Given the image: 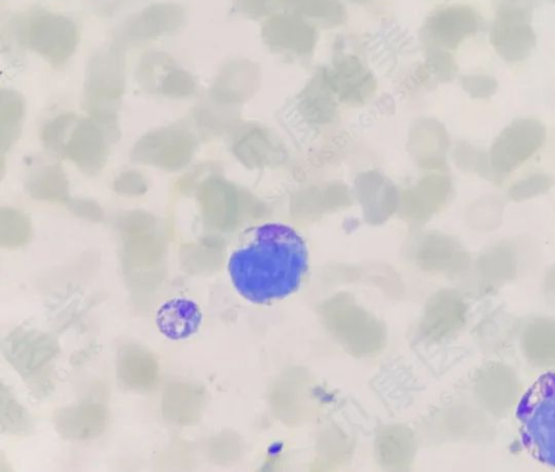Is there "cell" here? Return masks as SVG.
I'll list each match as a JSON object with an SVG mask.
<instances>
[{"mask_svg": "<svg viewBox=\"0 0 555 472\" xmlns=\"http://www.w3.org/2000/svg\"><path fill=\"white\" fill-rule=\"evenodd\" d=\"M14 27L15 35L24 43L53 58L69 54L80 36L77 24L70 17L42 9L23 14Z\"/></svg>", "mask_w": 555, "mask_h": 472, "instance_id": "3", "label": "cell"}, {"mask_svg": "<svg viewBox=\"0 0 555 472\" xmlns=\"http://www.w3.org/2000/svg\"><path fill=\"white\" fill-rule=\"evenodd\" d=\"M288 13L318 20L330 26L341 25L346 21L345 7L339 0H279Z\"/></svg>", "mask_w": 555, "mask_h": 472, "instance_id": "10", "label": "cell"}, {"mask_svg": "<svg viewBox=\"0 0 555 472\" xmlns=\"http://www.w3.org/2000/svg\"><path fill=\"white\" fill-rule=\"evenodd\" d=\"M553 2H555V0H552Z\"/></svg>", "mask_w": 555, "mask_h": 472, "instance_id": "15", "label": "cell"}, {"mask_svg": "<svg viewBox=\"0 0 555 472\" xmlns=\"http://www.w3.org/2000/svg\"><path fill=\"white\" fill-rule=\"evenodd\" d=\"M308 270V250L291 226L268 222L254 228L228 260L235 291L254 304H269L295 293Z\"/></svg>", "mask_w": 555, "mask_h": 472, "instance_id": "1", "label": "cell"}, {"mask_svg": "<svg viewBox=\"0 0 555 472\" xmlns=\"http://www.w3.org/2000/svg\"><path fill=\"white\" fill-rule=\"evenodd\" d=\"M464 89L475 99H487L495 93L499 84L486 74L469 75L463 79Z\"/></svg>", "mask_w": 555, "mask_h": 472, "instance_id": "12", "label": "cell"}, {"mask_svg": "<svg viewBox=\"0 0 555 472\" xmlns=\"http://www.w3.org/2000/svg\"><path fill=\"white\" fill-rule=\"evenodd\" d=\"M490 41L505 61L517 63L526 60L537 42L527 10L513 1L503 2L495 13Z\"/></svg>", "mask_w": 555, "mask_h": 472, "instance_id": "5", "label": "cell"}, {"mask_svg": "<svg viewBox=\"0 0 555 472\" xmlns=\"http://www.w3.org/2000/svg\"><path fill=\"white\" fill-rule=\"evenodd\" d=\"M261 36L270 46L307 51L314 46L317 30L304 17L285 13L268 18L262 24Z\"/></svg>", "mask_w": 555, "mask_h": 472, "instance_id": "9", "label": "cell"}, {"mask_svg": "<svg viewBox=\"0 0 555 472\" xmlns=\"http://www.w3.org/2000/svg\"><path fill=\"white\" fill-rule=\"evenodd\" d=\"M481 26L479 14L465 4L441 8L429 15L421 36L430 43L450 49L475 35Z\"/></svg>", "mask_w": 555, "mask_h": 472, "instance_id": "6", "label": "cell"}, {"mask_svg": "<svg viewBox=\"0 0 555 472\" xmlns=\"http://www.w3.org/2000/svg\"><path fill=\"white\" fill-rule=\"evenodd\" d=\"M545 139L546 129L538 119L512 122L496 136L489 152L494 177L514 171L542 148Z\"/></svg>", "mask_w": 555, "mask_h": 472, "instance_id": "4", "label": "cell"}, {"mask_svg": "<svg viewBox=\"0 0 555 472\" xmlns=\"http://www.w3.org/2000/svg\"><path fill=\"white\" fill-rule=\"evenodd\" d=\"M553 184V179L543 173L531 174L515 182L507 192L509 200L522 202L545 193Z\"/></svg>", "mask_w": 555, "mask_h": 472, "instance_id": "11", "label": "cell"}, {"mask_svg": "<svg viewBox=\"0 0 555 472\" xmlns=\"http://www.w3.org/2000/svg\"><path fill=\"white\" fill-rule=\"evenodd\" d=\"M185 21L184 8L175 2L152 3L131 15L122 26L121 36L150 40L178 31Z\"/></svg>", "mask_w": 555, "mask_h": 472, "instance_id": "7", "label": "cell"}, {"mask_svg": "<svg viewBox=\"0 0 555 472\" xmlns=\"http://www.w3.org/2000/svg\"><path fill=\"white\" fill-rule=\"evenodd\" d=\"M268 0H233L235 9L246 17L259 18L269 12Z\"/></svg>", "mask_w": 555, "mask_h": 472, "instance_id": "13", "label": "cell"}, {"mask_svg": "<svg viewBox=\"0 0 555 472\" xmlns=\"http://www.w3.org/2000/svg\"><path fill=\"white\" fill-rule=\"evenodd\" d=\"M516 418L527 451L555 467V372L543 373L525 392Z\"/></svg>", "mask_w": 555, "mask_h": 472, "instance_id": "2", "label": "cell"}, {"mask_svg": "<svg viewBox=\"0 0 555 472\" xmlns=\"http://www.w3.org/2000/svg\"><path fill=\"white\" fill-rule=\"evenodd\" d=\"M199 305L188 297H172L163 302L155 312L159 333L170 341H183L196 334L203 323Z\"/></svg>", "mask_w": 555, "mask_h": 472, "instance_id": "8", "label": "cell"}, {"mask_svg": "<svg viewBox=\"0 0 555 472\" xmlns=\"http://www.w3.org/2000/svg\"><path fill=\"white\" fill-rule=\"evenodd\" d=\"M351 1H353V2H358V3H361V2H365V1H367V0H351Z\"/></svg>", "mask_w": 555, "mask_h": 472, "instance_id": "14", "label": "cell"}, {"mask_svg": "<svg viewBox=\"0 0 555 472\" xmlns=\"http://www.w3.org/2000/svg\"><path fill=\"white\" fill-rule=\"evenodd\" d=\"M268 1H270V0H268Z\"/></svg>", "mask_w": 555, "mask_h": 472, "instance_id": "16", "label": "cell"}]
</instances>
